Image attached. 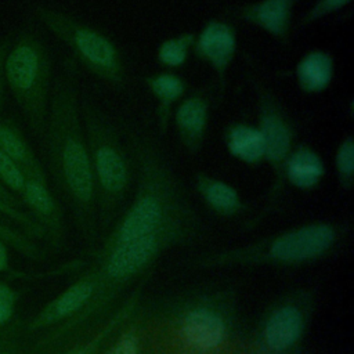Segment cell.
<instances>
[{
  "instance_id": "cell-1",
  "label": "cell",
  "mask_w": 354,
  "mask_h": 354,
  "mask_svg": "<svg viewBox=\"0 0 354 354\" xmlns=\"http://www.w3.org/2000/svg\"><path fill=\"white\" fill-rule=\"evenodd\" d=\"M76 62L65 58L54 79L43 141L50 174L91 252L100 241L95 189L82 116Z\"/></svg>"
},
{
  "instance_id": "cell-2",
  "label": "cell",
  "mask_w": 354,
  "mask_h": 354,
  "mask_svg": "<svg viewBox=\"0 0 354 354\" xmlns=\"http://www.w3.org/2000/svg\"><path fill=\"white\" fill-rule=\"evenodd\" d=\"M127 142L134 165L136 191L130 205L120 213L106 232L105 242L95 252L148 236L177 223L202 221L158 142L134 130L129 131Z\"/></svg>"
},
{
  "instance_id": "cell-3",
  "label": "cell",
  "mask_w": 354,
  "mask_h": 354,
  "mask_svg": "<svg viewBox=\"0 0 354 354\" xmlns=\"http://www.w3.org/2000/svg\"><path fill=\"white\" fill-rule=\"evenodd\" d=\"M348 234L347 221H308L245 245L203 253L195 257L189 267L195 270L300 267L337 253Z\"/></svg>"
},
{
  "instance_id": "cell-4",
  "label": "cell",
  "mask_w": 354,
  "mask_h": 354,
  "mask_svg": "<svg viewBox=\"0 0 354 354\" xmlns=\"http://www.w3.org/2000/svg\"><path fill=\"white\" fill-rule=\"evenodd\" d=\"M80 116L94 178L98 228L106 235L123 212L134 165L118 127L87 94L80 97Z\"/></svg>"
},
{
  "instance_id": "cell-5",
  "label": "cell",
  "mask_w": 354,
  "mask_h": 354,
  "mask_svg": "<svg viewBox=\"0 0 354 354\" xmlns=\"http://www.w3.org/2000/svg\"><path fill=\"white\" fill-rule=\"evenodd\" d=\"M4 73L32 133L43 138L51 95V57L33 30L19 32L7 51Z\"/></svg>"
},
{
  "instance_id": "cell-6",
  "label": "cell",
  "mask_w": 354,
  "mask_h": 354,
  "mask_svg": "<svg viewBox=\"0 0 354 354\" xmlns=\"http://www.w3.org/2000/svg\"><path fill=\"white\" fill-rule=\"evenodd\" d=\"M33 14L75 58L95 77L122 88L126 84V68L115 41L104 32L57 8L35 4Z\"/></svg>"
},
{
  "instance_id": "cell-7",
  "label": "cell",
  "mask_w": 354,
  "mask_h": 354,
  "mask_svg": "<svg viewBox=\"0 0 354 354\" xmlns=\"http://www.w3.org/2000/svg\"><path fill=\"white\" fill-rule=\"evenodd\" d=\"M318 303L314 288L299 286L275 297L253 330L252 354H299Z\"/></svg>"
},
{
  "instance_id": "cell-8",
  "label": "cell",
  "mask_w": 354,
  "mask_h": 354,
  "mask_svg": "<svg viewBox=\"0 0 354 354\" xmlns=\"http://www.w3.org/2000/svg\"><path fill=\"white\" fill-rule=\"evenodd\" d=\"M250 86L256 97V126L261 131L266 142L264 162L268 163L272 178L261 210L246 223L245 230H253L259 227L263 220H266L271 213L277 210L285 187L282 178L283 163L290 149L296 144L295 123L289 116L286 108L278 98V95L272 91V88L268 84H266L261 79H259L254 75L250 76Z\"/></svg>"
},
{
  "instance_id": "cell-9",
  "label": "cell",
  "mask_w": 354,
  "mask_h": 354,
  "mask_svg": "<svg viewBox=\"0 0 354 354\" xmlns=\"http://www.w3.org/2000/svg\"><path fill=\"white\" fill-rule=\"evenodd\" d=\"M231 297L214 293L183 308L177 318L178 335L198 351H212L227 342L231 333Z\"/></svg>"
},
{
  "instance_id": "cell-10",
  "label": "cell",
  "mask_w": 354,
  "mask_h": 354,
  "mask_svg": "<svg viewBox=\"0 0 354 354\" xmlns=\"http://www.w3.org/2000/svg\"><path fill=\"white\" fill-rule=\"evenodd\" d=\"M238 48L236 29L225 21L212 18L209 19L194 41V55L207 64L216 75L218 87L225 88L227 73L235 58Z\"/></svg>"
},
{
  "instance_id": "cell-11",
  "label": "cell",
  "mask_w": 354,
  "mask_h": 354,
  "mask_svg": "<svg viewBox=\"0 0 354 354\" xmlns=\"http://www.w3.org/2000/svg\"><path fill=\"white\" fill-rule=\"evenodd\" d=\"M97 289V271L90 267L82 277L72 282L65 290L50 300L25 325L28 332L57 326L80 313L93 299Z\"/></svg>"
},
{
  "instance_id": "cell-12",
  "label": "cell",
  "mask_w": 354,
  "mask_h": 354,
  "mask_svg": "<svg viewBox=\"0 0 354 354\" xmlns=\"http://www.w3.org/2000/svg\"><path fill=\"white\" fill-rule=\"evenodd\" d=\"M19 201L40 224L53 249H59L65 236L64 212L47 185V176H26Z\"/></svg>"
},
{
  "instance_id": "cell-13",
  "label": "cell",
  "mask_w": 354,
  "mask_h": 354,
  "mask_svg": "<svg viewBox=\"0 0 354 354\" xmlns=\"http://www.w3.org/2000/svg\"><path fill=\"white\" fill-rule=\"evenodd\" d=\"M210 100L203 88H198L183 97L173 109V120L177 137L184 149L192 155L201 151L209 126Z\"/></svg>"
},
{
  "instance_id": "cell-14",
  "label": "cell",
  "mask_w": 354,
  "mask_h": 354,
  "mask_svg": "<svg viewBox=\"0 0 354 354\" xmlns=\"http://www.w3.org/2000/svg\"><path fill=\"white\" fill-rule=\"evenodd\" d=\"M297 1L299 0H256L236 7L234 14L238 19L259 28L282 44H289L293 8Z\"/></svg>"
},
{
  "instance_id": "cell-15",
  "label": "cell",
  "mask_w": 354,
  "mask_h": 354,
  "mask_svg": "<svg viewBox=\"0 0 354 354\" xmlns=\"http://www.w3.org/2000/svg\"><path fill=\"white\" fill-rule=\"evenodd\" d=\"M325 174L326 167L324 159L306 142L293 145L282 169L283 183L304 192L318 188Z\"/></svg>"
},
{
  "instance_id": "cell-16",
  "label": "cell",
  "mask_w": 354,
  "mask_h": 354,
  "mask_svg": "<svg viewBox=\"0 0 354 354\" xmlns=\"http://www.w3.org/2000/svg\"><path fill=\"white\" fill-rule=\"evenodd\" d=\"M194 187L205 206L220 217L232 218L246 210L238 189L218 177L206 171H196L194 174Z\"/></svg>"
},
{
  "instance_id": "cell-17",
  "label": "cell",
  "mask_w": 354,
  "mask_h": 354,
  "mask_svg": "<svg viewBox=\"0 0 354 354\" xmlns=\"http://www.w3.org/2000/svg\"><path fill=\"white\" fill-rule=\"evenodd\" d=\"M335 77V58L329 51L313 48L306 51L295 65L297 88L308 95L326 91Z\"/></svg>"
},
{
  "instance_id": "cell-18",
  "label": "cell",
  "mask_w": 354,
  "mask_h": 354,
  "mask_svg": "<svg viewBox=\"0 0 354 354\" xmlns=\"http://www.w3.org/2000/svg\"><path fill=\"white\" fill-rule=\"evenodd\" d=\"M223 141L231 158L248 166L264 162L266 142L257 126L245 120L230 122L223 130Z\"/></svg>"
},
{
  "instance_id": "cell-19",
  "label": "cell",
  "mask_w": 354,
  "mask_h": 354,
  "mask_svg": "<svg viewBox=\"0 0 354 354\" xmlns=\"http://www.w3.org/2000/svg\"><path fill=\"white\" fill-rule=\"evenodd\" d=\"M148 91L156 100V120L160 134L167 131L174 105L184 97L185 80L174 72H156L142 77Z\"/></svg>"
},
{
  "instance_id": "cell-20",
  "label": "cell",
  "mask_w": 354,
  "mask_h": 354,
  "mask_svg": "<svg viewBox=\"0 0 354 354\" xmlns=\"http://www.w3.org/2000/svg\"><path fill=\"white\" fill-rule=\"evenodd\" d=\"M149 275H151V271L144 274V277L140 279V282L131 290V293L123 301V304L113 313V315L90 339L71 347L69 350H66L62 354H100L101 347L111 337V335H113L136 313L138 303L141 300V295L145 288V283L149 279Z\"/></svg>"
},
{
  "instance_id": "cell-21",
  "label": "cell",
  "mask_w": 354,
  "mask_h": 354,
  "mask_svg": "<svg viewBox=\"0 0 354 354\" xmlns=\"http://www.w3.org/2000/svg\"><path fill=\"white\" fill-rule=\"evenodd\" d=\"M0 149L22 170L25 177L46 176L41 162L12 119L0 118Z\"/></svg>"
},
{
  "instance_id": "cell-22",
  "label": "cell",
  "mask_w": 354,
  "mask_h": 354,
  "mask_svg": "<svg viewBox=\"0 0 354 354\" xmlns=\"http://www.w3.org/2000/svg\"><path fill=\"white\" fill-rule=\"evenodd\" d=\"M195 36V32H183L160 41L156 48L158 62L169 69L181 68L188 59L189 50L194 47Z\"/></svg>"
},
{
  "instance_id": "cell-23",
  "label": "cell",
  "mask_w": 354,
  "mask_h": 354,
  "mask_svg": "<svg viewBox=\"0 0 354 354\" xmlns=\"http://www.w3.org/2000/svg\"><path fill=\"white\" fill-rule=\"evenodd\" d=\"M335 170L340 189L351 191L354 183V138L351 134L344 136L336 147Z\"/></svg>"
},
{
  "instance_id": "cell-24",
  "label": "cell",
  "mask_w": 354,
  "mask_h": 354,
  "mask_svg": "<svg viewBox=\"0 0 354 354\" xmlns=\"http://www.w3.org/2000/svg\"><path fill=\"white\" fill-rule=\"evenodd\" d=\"M0 239L7 245L15 249L19 254L30 260H41L44 257L41 249L33 242V238L28 236L25 232H21L15 228L0 221Z\"/></svg>"
},
{
  "instance_id": "cell-25",
  "label": "cell",
  "mask_w": 354,
  "mask_h": 354,
  "mask_svg": "<svg viewBox=\"0 0 354 354\" xmlns=\"http://www.w3.org/2000/svg\"><path fill=\"white\" fill-rule=\"evenodd\" d=\"M0 216L7 217L8 220L14 221L22 230V232H25L30 238H43L44 236L43 228L29 213L24 212L21 207L7 203L1 198H0Z\"/></svg>"
},
{
  "instance_id": "cell-26",
  "label": "cell",
  "mask_w": 354,
  "mask_h": 354,
  "mask_svg": "<svg viewBox=\"0 0 354 354\" xmlns=\"http://www.w3.org/2000/svg\"><path fill=\"white\" fill-rule=\"evenodd\" d=\"M351 0H315L314 4L300 18V26H308L322 18H326L348 6Z\"/></svg>"
},
{
  "instance_id": "cell-27",
  "label": "cell",
  "mask_w": 354,
  "mask_h": 354,
  "mask_svg": "<svg viewBox=\"0 0 354 354\" xmlns=\"http://www.w3.org/2000/svg\"><path fill=\"white\" fill-rule=\"evenodd\" d=\"M0 183L4 184L11 192L19 195L24 184L25 174L22 170L0 149Z\"/></svg>"
},
{
  "instance_id": "cell-28",
  "label": "cell",
  "mask_w": 354,
  "mask_h": 354,
  "mask_svg": "<svg viewBox=\"0 0 354 354\" xmlns=\"http://www.w3.org/2000/svg\"><path fill=\"white\" fill-rule=\"evenodd\" d=\"M102 354H141L140 337L136 328L126 329Z\"/></svg>"
},
{
  "instance_id": "cell-29",
  "label": "cell",
  "mask_w": 354,
  "mask_h": 354,
  "mask_svg": "<svg viewBox=\"0 0 354 354\" xmlns=\"http://www.w3.org/2000/svg\"><path fill=\"white\" fill-rule=\"evenodd\" d=\"M18 303V292L8 283L0 281V328L6 326L14 318Z\"/></svg>"
},
{
  "instance_id": "cell-30",
  "label": "cell",
  "mask_w": 354,
  "mask_h": 354,
  "mask_svg": "<svg viewBox=\"0 0 354 354\" xmlns=\"http://www.w3.org/2000/svg\"><path fill=\"white\" fill-rule=\"evenodd\" d=\"M25 326L21 322H10L6 326L0 328V348L12 343L15 336L24 329Z\"/></svg>"
},
{
  "instance_id": "cell-31",
  "label": "cell",
  "mask_w": 354,
  "mask_h": 354,
  "mask_svg": "<svg viewBox=\"0 0 354 354\" xmlns=\"http://www.w3.org/2000/svg\"><path fill=\"white\" fill-rule=\"evenodd\" d=\"M7 51H8V43L0 39V111L3 109V105H4V88H6L4 65H6Z\"/></svg>"
},
{
  "instance_id": "cell-32",
  "label": "cell",
  "mask_w": 354,
  "mask_h": 354,
  "mask_svg": "<svg viewBox=\"0 0 354 354\" xmlns=\"http://www.w3.org/2000/svg\"><path fill=\"white\" fill-rule=\"evenodd\" d=\"M0 198L3 199V201H6L7 203H10V205H12V206H17V207H21L22 209V202L19 201V198L14 194V192H11L4 184H1L0 183Z\"/></svg>"
},
{
  "instance_id": "cell-33",
  "label": "cell",
  "mask_w": 354,
  "mask_h": 354,
  "mask_svg": "<svg viewBox=\"0 0 354 354\" xmlns=\"http://www.w3.org/2000/svg\"><path fill=\"white\" fill-rule=\"evenodd\" d=\"M10 268L8 246L0 239V272H6Z\"/></svg>"
},
{
  "instance_id": "cell-34",
  "label": "cell",
  "mask_w": 354,
  "mask_h": 354,
  "mask_svg": "<svg viewBox=\"0 0 354 354\" xmlns=\"http://www.w3.org/2000/svg\"><path fill=\"white\" fill-rule=\"evenodd\" d=\"M12 343H14V342H12ZM12 343H10V344L1 347V348H0V354H17V350H15V347H14Z\"/></svg>"
}]
</instances>
